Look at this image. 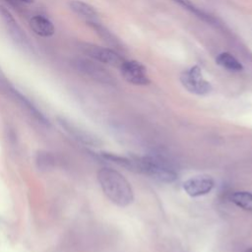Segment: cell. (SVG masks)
I'll list each match as a JSON object with an SVG mask.
<instances>
[{
    "mask_svg": "<svg viewBox=\"0 0 252 252\" xmlns=\"http://www.w3.org/2000/svg\"><path fill=\"white\" fill-rule=\"evenodd\" d=\"M82 48L83 51L92 59L112 67L120 68L124 61L117 52L109 48H104L94 44H84Z\"/></svg>",
    "mask_w": 252,
    "mask_h": 252,
    "instance_id": "cell-4",
    "label": "cell"
},
{
    "mask_svg": "<svg viewBox=\"0 0 252 252\" xmlns=\"http://www.w3.org/2000/svg\"><path fill=\"white\" fill-rule=\"evenodd\" d=\"M132 159L134 164V171L147 174L155 179L166 183L173 182L177 177L176 172L164 161L158 158L152 157H133Z\"/></svg>",
    "mask_w": 252,
    "mask_h": 252,
    "instance_id": "cell-2",
    "label": "cell"
},
{
    "mask_svg": "<svg viewBox=\"0 0 252 252\" xmlns=\"http://www.w3.org/2000/svg\"><path fill=\"white\" fill-rule=\"evenodd\" d=\"M216 62L222 68L229 71L238 72L243 69L242 64L233 55H231L228 52L220 53L216 58Z\"/></svg>",
    "mask_w": 252,
    "mask_h": 252,
    "instance_id": "cell-12",
    "label": "cell"
},
{
    "mask_svg": "<svg viewBox=\"0 0 252 252\" xmlns=\"http://www.w3.org/2000/svg\"><path fill=\"white\" fill-rule=\"evenodd\" d=\"M53 158L52 156L49 154V153H38L37 156H36V163H37V166L41 169H47V168H50L51 165L53 164Z\"/></svg>",
    "mask_w": 252,
    "mask_h": 252,
    "instance_id": "cell-13",
    "label": "cell"
},
{
    "mask_svg": "<svg viewBox=\"0 0 252 252\" xmlns=\"http://www.w3.org/2000/svg\"><path fill=\"white\" fill-rule=\"evenodd\" d=\"M74 64L81 72L87 74L93 79L98 80L100 82H109L111 80V76L107 70H105L96 62L86 59H77Z\"/></svg>",
    "mask_w": 252,
    "mask_h": 252,
    "instance_id": "cell-8",
    "label": "cell"
},
{
    "mask_svg": "<svg viewBox=\"0 0 252 252\" xmlns=\"http://www.w3.org/2000/svg\"><path fill=\"white\" fill-rule=\"evenodd\" d=\"M180 82L188 92L198 95L207 94L212 91V85L204 80L198 66L184 70L180 75Z\"/></svg>",
    "mask_w": 252,
    "mask_h": 252,
    "instance_id": "cell-3",
    "label": "cell"
},
{
    "mask_svg": "<svg viewBox=\"0 0 252 252\" xmlns=\"http://www.w3.org/2000/svg\"><path fill=\"white\" fill-rule=\"evenodd\" d=\"M0 15L5 23L7 31L13 40L24 49H31L32 45L27 36V34L23 32L21 27L18 25L17 21L14 19L12 14L3 6H0Z\"/></svg>",
    "mask_w": 252,
    "mask_h": 252,
    "instance_id": "cell-6",
    "label": "cell"
},
{
    "mask_svg": "<svg viewBox=\"0 0 252 252\" xmlns=\"http://www.w3.org/2000/svg\"><path fill=\"white\" fill-rule=\"evenodd\" d=\"M70 7L76 14H78L79 16L85 19L93 21V20H95L97 17V13L94 10V8L83 1L73 0L70 2Z\"/></svg>",
    "mask_w": 252,
    "mask_h": 252,
    "instance_id": "cell-11",
    "label": "cell"
},
{
    "mask_svg": "<svg viewBox=\"0 0 252 252\" xmlns=\"http://www.w3.org/2000/svg\"><path fill=\"white\" fill-rule=\"evenodd\" d=\"M17 1H19V2H23V3H32V2H33V0H17Z\"/></svg>",
    "mask_w": 252,
    "mask_h": 252,
    "instance_id": "cell-15",
    "label": "cell"
},
{
    "mask_svg": "<svg viewBox=\"0 0 252 252\" xmlns=\"http://www.w3.org/2000/svg\"><path fill=\"white\" fill-rule=\"evenodd\" d=\"M245 252H252V247H250V248H248Z\"/></svg>",
    "mask_w": 252,
    "mask_h": 252,
    "instance_id": "cell-16",
    "label": "cell"
},
{
    "mask_svg": "<svg viewBox=\"0 0 252 252\" xmlns=\"http://www.w3.org/2000/svg\"><path fill=\"white\" fill-rule=\"evenodd\" d=\"M227 199L236 205L237 207L246 210L252 211V193L246 191H234L230 192L227 196Z\"/></svg>",
    "mask_w": 252,
    "mask_h": 252,
    "instance_id": "cell-10",
    "label": "cell"
},
{
    "mask_svg": "<svg viewBox=\"0 0 252 252\" xmlns=\"http://www.w3.org/2000/svg\"><path fill=\"white\" fill-rule=\"evenodd\" d=\"M120 71L123 78L128 83L137 86H146L150 84V78L147 74V69L138 61L124 60L120 66Z\"/></svg>",
    "mask_w": 252,
    "mask_h": 252,
    "instance_id": "cell-5",
    "label": "cell"
},
{
    "mask_svg": "<svg viewBox=\"0 0 252 252\" xmlns=\"http://www.w3.org/2000/svg\"><path fill=\"white\" fill-rule=\"evenodd\" d=\"M30 25L32 30L38 35L48 37L54 33L53 24L42 16H34L31 19Z\"/></svg>",
    "mask_w": 252,
    "mask_h": 252,
    "instance_id": "cell-9",
    "label": "cell"
},
{
    "mask_svg": "<svg viewBox=\"0 0 252 252\" xmlns=\"http://www.w3.org/2000/svg\"><path fill=\"white\" fill-rule=\"evenodd\" d=\"M8 1H10L11 3H16V1H17V0H8Z\"/></svg>",
    "mask_w": 252,
    "mask_h": 252,
    "instance_id": "cell-17",
    "label": "cell"
},
{
    "mask_svg": "<svg viewBox=\"0 0 252 252\" xmlns=\"http://www.w3.org/2000/svg\"><path fill=\"white\" fill-rule=\"evenodd\" d=\"M171 1H173V2H175V3H177V4H179L180 6H182V7H184L185 9L191 11L192 13L198 15L199 17H202V18H206V17H207L202 11H200L198 8H196V7L190 2V0H171ZM207 18H208V17H207Z\"/></svg>",
    "mask_w": 252,
    "mask_h": 252,
    "instance_id": "cell-14",
    "label": "cell"
},
{
    "mask_svg": "<svg viewBox=\"0 0 252 252\" xmlns=\"http://www.w3.org/2000/svg\"><path fill=\"white\" fill-rule=\"evenodd\" d=\"M215 186V182L210 176H196L187 179L183 183L184 191L191 197H199L210 193Z\"/></svg>",
    "mask_w": 252,
    "mask_h": 252,
    "instance_id": "cell-7",
    "label": "cell"
},
{
    "mask_svg": "<svg viewBox=\"0 0 252 252\" xmlns=\"http://www.w3.org/2000/svg\"><path fill=\"white\" fill-rule=\"evenodd\" d=\"M97 180L105 196L115 205L126 207L133 202L132 188L118 171L112 168H101L97 172Z\"/></svg>",
    "mask_w": 252,
    "mask_h": 252,
    "instance_id": "cell-1",
    "label": "cell"
}]
</instances>
